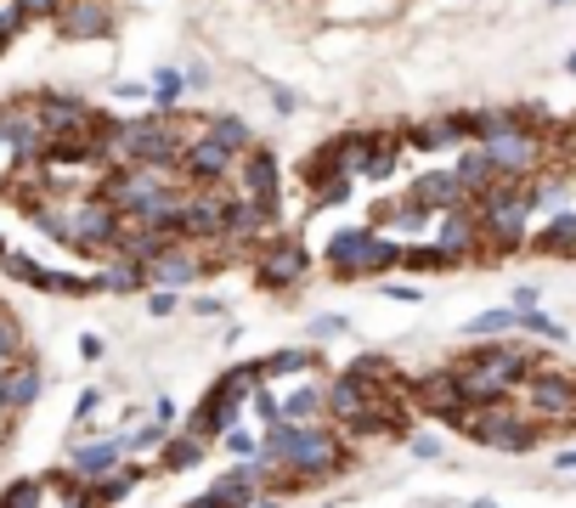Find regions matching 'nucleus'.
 <instances>
[{
    "mask_svg": "<svg viewBox=\"0 0 576 508\" xmlns=\"http://www.w3.org/2000/svg\"><path fill=\"white\" fill-rule=\"evenodd\" d=\"M481 237H486V244H497L503 255L526 249L531 244V210H526V203H508V210L481 215Z\"/></svg>",
    "mask_w": 576,
    "mask_h": 508,
    "instance_id": "obj_24",
    "label": "nucleus"
},
{
    "mask_svg": "<svg viewBox=\"0 0 576 508\" xmlns=\"http://www.w3.org/2000/svg\"><path fill=\"white\" fill-rule=\"evenodd\" d=\"M407 198L424 203L430 215H447V210H469V187L458 181V169H424V176H413V187H407Z\"/></svg>",
    "mask_w": 576,
    "mask_h": 508,
    "instance_id": "obj_17",
    "label": "nucleus"
},
{
    "mask_svg": "<svg viewBox=\"0 0 576 508\" xmlns=\"http://www.w3.org/2000/svg\"><path fill=\"white\" fill-rule=\"evenodd\" d=\"M192 135H181L176 114H142V119H114L108 125V164H164V169H181Z\"/></svg>",
    "mask_w": 576,
    "mask_h": 508,
    "instance_id": "obj_4",
    "label": "nucleus"
},
{
    "mask_svg": "<svg viewBox=\"0 0 576 508\" xmlns=\"http://www.w3.org/2000/svg\"><path fill=\"white\" fill-rule=\"evenodd\" d=\"M249 413H255V418H260V424L271 429V424H283V401H278V395H271V390L260 385V390L249 395Z\"/></svg>",
    "mask_w": 576,
    "mask_h": 508,
    "instance_id": "obj_42",
    "label": "nucleus"
},
{
    "mask_svg": "<svg viewBox=\"0 0 576 508\" xmlns=\"http://www.w3.org/2000/svg\"><path fill=\"white\" fill-rule=\"evenodd\" d=\"M192 311H198V317H221V299H210V294H198V299H192Z\"/></svg>",
    "mask_w": 576,
    "mask_h": 508,
    "instance_id": "obj_53",
    "label": "nucleus"
},
{
    "mask_svg": "<svg viewBox=\"0 0 576 508\" xmlns=\"http://www.w3.org/2000/svg\"><path fill=\"white\" fill-rule=\"evenodd\" d=\"M537 305H542V288L537 283H520L515 288V311H537Z\"/></svg>",
    "mask_w": 576,
    "mask_h": 508,
    "instance_id": "obj_49",
    "label": "nucleus"
},
{
    "mask_svg": "<svg viewBox=\"0 0 576 508\" xmlns=\"http://www.w3.org/2000/svg\"><path fill=\"white\" fill-rule=\"evenodd\" d=\"M96 192L108 198L125 221H136L153 198L176 192V169H164V164H114L108 176H102V187H96Z\"/></svg>",
    "mask_w": 576,
    "mask_h": 508,
    "instance_id": "obj_6",
    "label": "nucleus"
},
{
    "mask_svg": "<svg viewBox=\"0 0 576 508\" xmlns=\"http://www.w3.org/2000/svg\"><path fill=\"white\" fill-rule=\"evenodd\" d=\"M40 497H46V486H40V481H17V486H7L0 508H40Z\"/></svg>",
    "mask_w": 576,
    "mask_h": 508,
    "instance_id": "obj_41",
    "label": "nucleus"
},
{
    "mask_svg": "<svg viewBox=\"0 0 576 508\" xmlns=\"http://www.w3.org/2000/svg\"><path fill=\"white\" fill-rule=\"evenodd\" d=\"M232 169H237V153H226L210 130L192 135L187 153H181V176H187V187H226Z\"/></svg>",
    "mask_w": 576,
    "mask_h": 508,
    "instance_id": "obj_13",
    "label": "nucleus"
},
{
    "mask_svg": "<svg viewBox=\"0 0 576 508\" xmlns=\"http://www.w3.org/2000/svg\"><path fill=\"white\" fill-rule=\"evenodd\" d=\"M125 458V440H96V447H80L74 452V474L80 481H102V474H114Z\"/></svg>",
    "mask_w": 576,
    "mask_h": 508,
    "instance_id": "obj_26",
    "label": "nucleus"
},
{
    "mask_svg": "<svg viewBox=\"0 0 576 508\" xmlns=\"http://www.w3.org/2000/svg\"><path fill=\"white\" fill-rule=\"evenodd\" d=\"M549 7H565V0H549Z\"/></svg>",
    "mask_w": 576,
    "mask_h": 508,
    "instance_id": "obj_59",
    "label": "nucleus"
},
{
    "mask_svg": "<svg viewBox=\"0 0 576 508\" xmlns=\"http://www.w3.org/2000/svg\"><path fill=\"white\" fill-rule=\"evenodd\" d=\"M169 435H176V429H169V424H158V418H153V424H142V429H136V435L125 440V452H153V447H164Z\"/></svg>",
    "mask_w": 576,
    "mask_h": 508,
    "instance_id": "obj_39",
    "label": "nucleus"
},
{
    "mask_svg": "<svg viewBox=\"0 0 576 508\" xmlns=\"http://www.w3.org/2000/svg\"><path fill=\"white\" fill-rule=\"evenodd\" d=\"M198 463H203V440H192V435H169L158 447V469L164 474H181V469H198Z\"/></svg>",
    "mask_w": 576,
    "mask_h": 508,
    "instance_id": "obj_29",
    "label": "nucleus"
},
{
    "mask_svg": "<svg viewBox=\"0 0 576 508\" xmlns=\"http://www.w3.org/2000/svg\"><path fill=\"white\" fill-rule=\"evenodd\" d=\"M565 74H571V80H576V51H571V57H565Z\"/></svg>",
    "mask_w": 576,
    "mask_h": 508,
    "instance_id": "obj_56",
    "label": "nucleus"
},
{
    "mask_svg": "<svg viewBox=\"0 0 576 508\" xmlns=\"http://www.w3.org/2000/svg\"><path fill=\"white\" fill-rule=\"evenodd\" d=\"M40 401V367L34 362H12L0 367V418H17Z\"/></svg>",
    "mask_w": 576,
    "mask_h": 508,
    "instance_id": "obj_23",
    "label": "nucleus"
},
{
    "mask_svg": "<svg viewBox=\"0 0 576 508\" xmlns=\"http://www.w3.org/2000/svg\"><path fill=\"white\" fill-rule=\"evenodd\" d=\"M474 147L492 158V169L503 181H531L542 169V158H549L542 130H497V135H486V142H474Z\"/></svg>",
    "mask_w": 576,
    "mask_h": 508,
    "instance_id": "obj_8",
    "label": "nucleus"
},
{
    "mask_svg": "<svg viewBox=\"0 0 576 508\" xmlns=\"http://www.w3.org/2000/svg\"><path fill=\"white\" fill-rule=\"evenodd\" d=\"M305 277H311V249H305V237H271V244H260L255 255V283L283 294V288H299Z\"/></svg>",
    "mask_w": 576,
    "mask_h": 508,
    "instance_id": "obj_9",
    "label": "nucleus"
},
{
    "mask_svg": "<svg viewBox=\"0 0 576 508\" xmlns=\"http://www.w3.org/2000/svg\"><path fill=\"white\" fill-rule=\"evenodd\" d=\"M0 153H7V130H0Z\"/></svg>",
    "mask_w": 576,
    "mask_h": 508,
    "instance_id": "obj_58",
    "label": "nucleus"
},
{
    "mask_svg": "<svg viewBox=\"0 0 576 508\" xmlns=\"http://www.w3.org/2000/svg\"><path fill=\"white\" fill-rule=\"evenodd\" d=\"M458 429L474 440V447H492V452H537V429L515 413V406H469L458 418Z\"/></svg>",
    "mask_w": 576,
    "mask_h": 508,
    "instance_id": "obj_7",
    "label": "nucleus"
},
{
    "mask_svg": "<svg viewBox=\"0 0 576 508\" xmlns=\"http://www.w3.org/2000/svg\"><path fill=\"white\" fill-rule=\"evenodd\" d=\"M221 440H226V452H232V458H244V463H249V458H260V440H255L249 429H226Z\"/></svg>",
    "mask_w": 576,
    "mask_h": 508,
    "instance_id": "obj_43",
    "label": "nucleus"
},
{
    "mask_svg": "<svg viewBox=\"0 0 576 508\" xmlns=\"http://www.w3.org/2000/svg\"><path fill=\"white\" fill-rule=\"evenodd\" d=\"M102 277V294H136V288H148V265H136V260H108L96 271Z\"/></svg>",
    "mask_w": 576,
    "mask_h": 508,
    "instance_id": "obj_30",
    "label": "nucleus"
},
{
    "mask_svg": "<svg viewBox=\"0 0 576 508\" xmlns=\"http://www.w3.org/2000/svg\"><path fill=\"white\" fill-rule=\"evenodd\" d=\"M379 294H390V299H401V305H419V299H424V288H407V283H390V288H379Z\"/></svg>",
    "mask_w": 576,
    "mask_h": 508,
    "instance_id": "obj_51",
    "label": "nucleus"
},
{
    "mask_svg": "<svg viewBox=\"0 0 576 508\" xmlns=\"http://www.w3.org/2000/svg\"><path fill=\"white\" fill-rule=\"evenodd\" d=\"M148 311H153L158 322H164V317H176V311H181V294H176V288H153V299H148Z\"/></svg>",
    "mask_w": 576,
    "mask_h": 508,
    "instance_id": "obj_45",
    "label": "nucleus"
},
{
    "mask_svg": "<svg viewBox=\"0 0 576 508\" xmlns=\"http://www.w3.org/2000/svg\"><path fill=\"white\" fill-rule=\"evenodd\" d=\"M7 255H12V249H7V237H0V260H7Z\"/></svg>",
    "mask_w": 576,
    "mask_h": 508,
    "instance_id": "obj_57",
    "label": "nucleus"
},
{
    "mask_svg": "<svg viewBox=\"0 0 576 508\" xmlns=\"http://www.w3.org/2000/svg\"><path fill=\"white\" fill-rule=\"evenodd\" d=\"M12 7H23L28 23H34V17H51V23H57V12L68 7V0H12Z\"/></svg>",
    "mask_w": 576,
    "mask_h": 508,
    "instance_id": "obj_46",
    "label": "nucleus"
},
{
    "mask_svg": "<svg viewBox=\"0 0 576 508\" xmlns=\"http://www.w3.org/2000/svg\"><path fill=\"white\" fill-rule=\"evenodd\" d=\"M28 28V17H23V7H0V51H7L17 34Z\"/></svg>",
    "mask_w": 576,
    "mask_h": 508,
    "instance_id": "obj_44",
    "label": "nucleus"
},
{
    "mask_svg": "<svg viewBox=\"0 0 576 508\" xmlns=\"http://www.w3.org/2000/svg\"><path fill=\"white\" fill-rule=\"evenodd\" d=\"M537 255H576V210H560L549 226L531 237Z\"/></svg>",
    "mask_w": 576,
    "mask_h": 508,
    "instance_id": "obj_27",
    "label": "nucleus"
},
{
    "mask_svg": "<svg viewBox=\"0 0 576 508\" xmlns=\"http://www.w3.org/2000/svg\"><path fill=\"white\" fill-rule=\"evenodd\" d=\"M181 91H187V74H181V68H158V74H153V102H158V114H176V102H181Z\"/></svg>",
    "mask_w": 576,
    "mask_h": 508,
    "instance_id": "obj_33",
    "label": "nucleus"
},
{
    "mask_svg": "<svg viewBox=\"0 0 576 508\" xmlns=\"http://www.w3.org/2000/svg\"><path fill=\"white\" fill-rule=\"evenodd\" d=\"M401 158H407V142H401V135H373L356 176H362V181H396Z\"/></svg>",
    "mask_w": 576,
    "mask_h": 508,
    "instance_id": "obj_25",
    "label": "nucleus"
},
{
    "mask_svg": "<svg viewBox=\"0 0 576 508\" xmlns=\"http://www.w3.org/2000/svg\"><path fill=\"white\" fill-rule=\"evenodd\" d=\"M237 181H244V198L278 203V198H283V169H278V153H271V147H249L244 158H237Z\"/></svg>",
    "mask_w": 576,
    "mask_h": 508,
    "instance_id": "obj_21",
    "label": "nucleus"
},
{
    "mask_svg": "<svg viewBox=\"0 0 576 508\" xmlns=\"http://www.w3.org/2000/svg\"><path fill=\"white\" fill-rule=\"evenodd\" d=\"M351 198H356V176H333L328 187H317L322 210H339V203H351Z\"/></svg>",
    "mask_w": 576,
    "mask_h": 508,
    "instance_id": "obj_40",
    "label": "nucleus"
},
{
    "mask_svg": "<svg viewBox=\"0 0 576 508\" xmlns=\"http://www.w3.org/2000/svg\"><path fill=\"white\" fill-rule=\"evenodd\" d=\"M452 169H458V181L469 187V198H481V192H486L492 181H503V176H497V169H492V158H486L481 147H469V153H458V164H452Z\"/></svg>",
    "mask_w": 576,
    "mask_h": 508,
    "instance_id": "obj_28",
    "label": "nucleus"
},
{
    "mask_svg": "<svg viewBox=\"0 0 576 508\" xmlns=\"http://www.w3.org/2000/svg\"><path fill=\"white\" fill-rule=\"evenodd\" d=\"M210 135H215V142H221L226 153H237V158H244V153L255 147V130H249L244 119H237V114H215V119H210Z\"/></svg>",
    "mask_w": 576,
    "mask_h": 508,
    "instance_id": "obj_31",
    "label": "nucleus"
},
{
    "mask_svg": "<svg viewBox=\"0 0 576 508\" xmlns=\"http://www.w3.org/2000/svg\"><path fill=\"white\" fill-rule=\"evenodd\" d=\"M322 401H328V418L356 429V435H396L401 440L407 424H413V395L362 385L356 373H339V379L322 390Z\"/></svg>",
    "mask_w": 576,
    "mask_h": 508,
    "instance_id": "obj_3",
    "label": "nucleus"
},
{
    "mask_svg": "<svg viewBox=\"0 0 576 508\" xmlns=\"http://www.w3.org/2000/svg\"><path fill=\"white\" fill-rule=\"evenodd\" d=\"M255 508H283L278 497H255Z\"/></svg>",
    "mask_w": 576,
    "mask_h": 508,
    "instance_id": "obj_54",
    "label": "nucleus"
},
{
    "mask_svg": "<svg viewBox=\"0 0 576 508\" xmlns=\"http://www.w3.org/2000/svg\"><path fill=\"white\" fill-rule=\"evenodd\" d=\"M271 237H278V203H260V198L232 192L221 244H226V249H255V244H271Z\"/></svg>",
    "mask_w": 576,
    "mask_h": 508,
    "instance_id": "obj_11",
    "label": "nucleus"
},
{
    "mask_svg": "<svg viewBox=\"0 0 576 508\" xmlns=\"http://www.w3.org/2000/svg\"><path fill=\"white\" fill-rule=\"evenodd\" d=\"M266 481V469L249 458V463H237V469H226L221 481L203 492V497H192L187 508H255V486Z\"/></svg>",
    "mask_w": 576,
    "mask_h": 508,
    "instance_id": "obj_18",
    "label": "nucleus"
},
{
    "mask_svg": "<svg viewBox=\"0 0 576 508\" xmlns=\"http://www.w3.org/2000/svg\"><path fill=\"white\" fill-rule=\"evenodd\" d=\"M401 249L396 237L385 232H373V226H345V232H333L328 237V265H333V277H385V271L401 265Z\"/></svg>",
    "mask_w": 576,
    "mask_h": 508,
    "instance_id": "obj_5",
    "label": "nucleus"
},
{
    "mask_svg": "<svg viewBox=\"0 0 576 508\" xmlns=\"http://www.w3.org/2000/svg\"><path fill=\"white\" fill-rule=\"evenodd\" d=\"M226 210H232V192H221V187H192V192H187V210H181V244H221Z\"/></svg>",
    "mask_w": 576,
    "mask_h": 508,
    "instance_id": "obj_12",
    "label": "nucleus"
},
{
    "mask_svg": "<svg viewBox=\"0 0 576 508\" xmlns=\"http://www.w3.org/2000/svg\"><path fill=\"white\" fill-rule=\"evenodd\" d=\"M0 130H7V153L17 164H46L51 135H46L40 108H34V102H0Z\"/></svg>",
    "mask_w": 576,
    "mask_h": 508,
    "instance_id": "obj_10",
    "label": "nucleus"
},
{
    "mask_svg": "<svg viewBox=\"0 0 576 508\" xmlns=\"http://www.w3.org/2000/svg\"><path fill=\"white\" fill-rule=\"evenodd\" d=\"M401 265H407V271H452L458 260H447L435 244H407V249H401Z\"/></svg>",
    "mask_w": 576,
    "mask_h": 508,
    "instance_id": "obj_37",
    "label": "nucleus"
},
{
    "mask_svg": "<svg viewBox=\"0 0 576 508\" xmlns=\"http://www.w3.org/2000/svg\"><path fill=\"white\" fill-rule=\"evenodd\" d=\"M565 198V176H531L526 181V210H554Z\"/></svg>",
    "mask_w": 576,
    "mask_h": 508,
    "instance_id": "obj_36",
    "label": "nucleus"
},
{
    "mask_svg": "<svg viewBox=\"0 0 576 508\" xmlns=\"http://www.w3.org/2000/svg\"><path fill=\"white\" fill-rule=\"evenodd\" d=\"M413 458L435 463V458H440V440H435V435H413Z\"/></svg>",
    "mask_w": 576,
    "mask_h": 508,
    "instance_id": "obj_50",
    "label": "nucleus"
},
{
    "mask_svg": "<svg viewBox=\"0 0 576 508\" xmlns=\"http://www.w3.org/2000/svg\"><path fill=\"white\" fill-rule=\"evenodd\" d=\"M508 328H520V311H515V305H508V311H481V317H474L463 333L486 345V339H497V333H508Z\"/></svg>",
    "mask_w": 576,
    "mask_h": 508,
    "instance_id": "obj_35",
    "label": "nucleus"
},
{
    "mask_svg": "<svg viewBox=\"0 0 576 508\" xmlns=\"http://www.w3.org/2000/svg\"><path fill=\"white\" fill-rule=\"evenodd\" d=\"M260 367H266V379H283V373H311L317 356H311V351H299V345H289V351H271Z\"/></svg>",
    "mask_w": 576,
    "mask_h": 508,
    "instance_id": "obj_34",
    "label": "nucleus"
},
{
    "mask_svg": "<svg viewBox=\"0 0 576 508\" xmlns=\"http://www.w3.org/2000/svg\"><path fill=\"white\" fill-rule=\"evenodd\" d=\"M526 401L537 418H571L576 424V373H531Z\"/></svg>",
    "mask_w": 576,
    "mask_h": 508,
    "instance_id": "obj_16",
    "label": "nucleus"
},
{
    "mask_svg": "<svg viewBox=\"0 0 576 508\" xmlns=\"http://www.w3.org/2000/svg\"><path fill=\"white\" fill-rule=\"evenodd\" d=\"M28 221L40 226L51 244L74 249V255H114V237H119V210L102 192H74L62 203H28Z\"/></svg>",
    "mask_w": 576,
    "mask_h": 508,
    "instance_id": "obj_1",
    "label": "nucleus"
},
{
    "mask_svg": "<svg viewBox=\"0 0 576 508\" xmlns=\"http://www.w3.org/2000/svg\"><path fill=\"white\" fill-rule=\"evenodd\" d=\"M413 406H419V413H430V418H440V424H458V418L469 413V406H463V390H458V379H452V367L413 379Z\"/></svg>",
    "mask_w": 576,
    "mask_h": 508,
    "instance_id": "obj_19",
    "label": "nucleus"
},
{
    "mask_svg": "<svg viewBox=\"0 0 576 508\" xmlns=\"http://www.w3.org/2000/svg\"><path fill=\"white\" fill-rule=\"evenodd\" d=\"M317 413H328V401H322L317 385H299V390L283 401V418H289V424H311Z\"/></svg>",
    "mask_w": 576,
    "mask_h": 508,
    "instance_id": "obj_32",
    "label": "nucleus"
},
{
    "mask_svg": "<svg viewBox=\"0 0 576 508\" xmlns=\"http://www.w3.org/2000/svg\"><path fill=\"white\" fill-rule=\"evenodd\" d=\"M57 34L62 40H108L114 34V7L108 0H68L57 12Z\"/></svg>",
    "mask_w": 576,
    "mask_h": 508,
    "instance_id": "obj_20",
    "label": "nucleus"
},
{
    "mask_svg": "<svg viewBox=\"0 0 576 508\" xmlns=\"http://www.w3.org/2000/svg\"><path fill=\"white\" fill-rule=\"evenodd\" d=\"M401 142L413 153H440V147H463L469 130H463V114H435V119H419L401 130Z\"/></svg>",
    "mask_w": 576,
    "mask_h": 508,
    "instance_id": "obj_22",
    "label": "nucleus"
},
{
    "mask_svg": "<svg viewBox=\"0 0 576 508\" xmlns=\"http://www.w3.org/2000/svg\"><path fill=\"white\" fill-rule=\"evenodd\" d=\"M560 469H576V452H560Z\"/></svg>",
    "mask_w": 576,
    "mask_h": 508,
    "instance_id": "obj_55",
    "label": "nucleus"
},
{
    "mask_svg": "<svg viewBox=\"0 0 576 508\" xmlns=\"http://www.w3.org/2000/svg\"><path fill=\"white\" fill-rule=\"evenodd\" d=\"M266 96H271V108H278L283 119H289V114H299V96H294L289 85H271V80H266Z\"/></svg>",
    "mask_w": 576,
    "mask_h": 508,
    "instance_id": "obj_47",
    "label": "nucleus"
},
{
    "mask_svg": "<svg viewBox=\"0 0 576 508\" xmlns=\"http://www.w3.org/2000/svg\"><path fill=\"white\" fill-rule=\"evenodd\" d=\"M463 367H474L481 379H492L497 390H515V385H526V367H531V356L520 351V345H497V339H486V345H474L469 356H458Z\"/></svg>",
    "mask_w": 576,
    "mask_h": 508,
    "instance_id": "obj_14",
    "label": "nucleus"
},
{
    "mask_svg": "<svg viewBox=\"0 0 576 508\" xmlns=\"http://www.w3.org/2000/svg\"><path fill=\"white\" fill-rule=\"evenodd\" d=\"M305 333H311V339H339V333H351V322L345 317H311Z\"/></svg>",
    "mask_w": 576,
    "mask_h": 508,
    "instance_id": "obj_48",
    "label": "nucleus"
},
{
    "mask_svg": "<svg viewBox=\"0 0 576 508\" xmlns=\"http://www.w3.org/2000/svg\"><path fill=\"white\" fill-rule=\"evenodd\" d=\"M96 406H102V390H85V395H80V406H74V418H91Z\"/></svg>",
    "mask_w": 576,
    "mask_h": 508,
    "instance_id": "obj_52",
    "label": "nucleus"
},
{
    "mask_svg": "<svg viewBox=\"0 0 576 508\" xmlns=\"http://www.w3.org/2000/svg\"><path fill=\"white\" fill-rule=\"evenodd\" d=\"M345 440H339L333 429H322V424H271L266 435H260V469L271 474V469H294V481L305 486V481H322V474H339L345 469Z\"/></svg>",
    "mask_w": 576,
    "mask_h": 508,
    "instance_id": "obj_2",
    "label": "nucleus"
},
{
    "mask_svg": "<svg viewBox=\"0 0 576 508\" xmlns=\"http://www.w3.org/2000/svg\"><path fill=\"white\" fill-rule=\"evenodd\" d=\"M520 328H526V333H537V339H549V345H565V339H571V333H565V322H554L549 311H520Z\"/></svg>",
    "mask_w": 576,
    "mask_h": 508,
    "instance_id": "obj_38",
    "label": "nucleus"
},
{
    "mask_svg": "<svg viewBox=\"0 0 576 508\" xmlns=\"http://www.w3.org/2000/svg\"><path fill=\"white\" fill-rule=\"evenodd\" d=\"M430 244L447 255V260H474V255H481L486 237H481V215H474V203H469V210L435 215V237H430Z\"/></svg>",
    "mask_w": 576,
    "mask_h": 508,
    "instance_id": "obj_15",
    "label": "nucleus"
}]
</instances>
